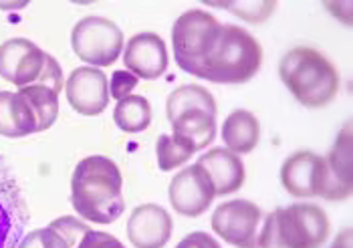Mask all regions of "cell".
I'll use <instances>...</instances> for the list:
<instances>
[{
  "label": "cell",
  "instance_id": "d4e9b609",
  "mask_svg": "<svg viewBox=\"0 0 353 248\" xmlns=\"http://www.w3.org/2000/svg\"><path fill=\"white\" fill-rule=\"evenodd\" d=\"M75 248H125L115 236H111L108 232H99V230H87L79 240V245Z\"/></svg>",
  "mask_w": 353,
  "mask_h": 248
},
{
  "label": "cell",
  "instance_id": "2e32d148",
  "mask_svg": "<svg viewBox=\"0 0 353 248\" xmlns=\"http://www.w3.org/2000/svg\"><path fill=\"white\" fill-rule=\"evenodd\" d=\"M174 230L172 216L158 204H141L128 222V238L136 248H163Z\"/></svg>",
  "mask_w": 353,
  "mask_h": 248
},
{
  "label": "cell",
  "instance_id": "30bf717a",
  "mask_svg": "<svg viewBox=\"0 0 353 248\" xmlns=\"http://www.w3.org/2000/svg\"><path fill=\"white\" fill-rule=\"evenodd\" d=\"M49 53L28 39H10L0 45V77L19 89L39 83L45 73Z\"/></svg>",
  "mask_w": 353,
  "mask_h": 248
},
{
  "label": "cell",
  "instance_id": "8992f818",
  "mask_svg": "<svg viewBox=\"0 0 353 248\" xmlns=\"http://www.w3.org/2000/svg\"><path fill=\"white\" fill-rule=\"evenodd\" d=\"M263 65V47L245 28L222 25L216 47L200 79L212 83L250 81Z\"/></svg>",
  "mask_w": 353,
  "mask_h": 248
},
{
  "label": "cell",
  "instance_id": "52a82bcc",
  "mask_svg": "<svg viewBox=\"0 0 353 248\" xmlns=\"http://www.w3.org/2000/svg\"><path fill=\"white\" fill-rule=\"evenodd\" d=\"M220 30L222 25L216 19L200 8L186 10L182 17H178L172 30V45L178 67L194 77H200L216 47Z\"/></svg>",
  "mask_w": 353,
  "mask_h": 248
},
{
  "label": "cell",
  "instance_id": "8fae6325",
  "mask_svg": "<svg viewBox=\"0 0 353 248\" xmlns=\"http://www.w3.org/2000/svg\"><path fill=\"white\" fill-rule=\"evenodd\" d=\"M214 198H216L214 184L206 174V169L198 162L182 169L178 176H174L170 184V202L174 210L182 216L194 218L204 214Z\"/></svg>",
  "mask_w": 353,
  "mask_h": 248
},
{
  "label": "cell",
  "instance_id": "3957f363",
  "mask_svg": "<svg viewBox=\"0 0 353 248\" xmlns=\"http://www.w3.org/2000/svg\"><path fill=\"white\" fill-rule=\"evenodd\" d=\"M59 93L45 85H28L12 91H0V136L25 138L45 132L57 121Z\"/></svg>",
  "mask_w": 353,
  "mask_h": 248
},
{
  "label": "cell",
  "instance_id": "ba28073f",
  "mask_svg": "<svg viewBox=\"0 0 353 248\" xmlns=\"http://www.w3.org/2000/svg\"><path fill=\"white\" fill-rule=\"evenodd\" d=\"M71 47L81 61L97 67H109L123 49V32L105 17H85L71 32Z\"/></svg>",
  "mask_w": 353,
  "mask_h": 248
},
{
  "label": "cell",
  "instance_id": "7402d4cb",
  "mask_svg": "<svg viewBox=\"0 0 353 248\" xmlns=\"http://www.w3.org/2000/svg\"><path fill=\"white\" fill-rule=\"evenodd\" d=\"M156 152H158V165L162 172H172L178 165L186 164L194 156V147L190 143L176 136H160Z\"/></svg>",
  "mask_w": 353,
  "mask_h": 248
},
{
  "label": "cell",
  "instance_id": "9a60e30c",
  "mask_svg": "<svg viewBox=\"0 0 353 248\" xmlns=\"http://www.w3.org/2000/svg\"><path fill=\"white\" fill-rule=\"evenodd\" d=\"M168 51L165 43L156 32H139L130 39L125 45L123 63L130 73H134L137 79H158L168 69Z\"/></svg>",
  "mask_w": 353,
  "mask_h": 248
},
{
  "label": "cell",
  "instance_id": "5bb4252c",
  "mask_svg": "<svg viewBox=\"0 0 353 248\" xmlns=\"http://www.w3.org/2000/svg\"><path fill=\"white\" fill-rule=\"evenodd\" d=\"M65 93L77 113L87 117L99 115L109 103L108 77L95 67H79L69 75Z\"/></svg>",
  "mask_w": 353,
  "mask_h": 248
},
{
  "label": "cell",
  "instance_id": "ac0fdd59",
  "mask_svg": "<svg viewBox=\"0 0 353 248\" xmlns=\"http://www.w3.org/2000/svg\"><path fill=\"white\" fill-rule=\"evenodd\" d=\"M198 164L210 176L216 196L236 192L245 184L246 172L243 160L226 147H212L198 160Z\"/></svg>",
  "mask_w": 353,
  "mask_h": 248
},
{
  "label": "cell",
  "instance_id": "484cf974",
  "mask_svg": "<svg viewBox=\"0 0 353 248\" xmlns=\"http://www.w3.org/2000/svg\"><path fill=\"white\" fill-rule=\"evenodd\" d=\"M176 248H222L216 240L206 234V232H192L186 238H182V242H178Z\"/></svg>",
  "mask_w": 353,
  "mask_h": 248
},
{
  "label": "cell",
  "instance_id": "cb8c5ba5",
  "mask_svg": "<svg viewBox=\"0 0 353 248\" xmlns=\"http://www.w3.org/2000/svg\"><path fill=\"white\" fill-rule=\"evenodd\" d=\"M137 87V77L130 71H115L109 83V95L115 99H125Z\"/></svg>",
  "mask_w": 353,
  "mask_h": 248
},
{
  "label": "cell",
  "instance_id": "5b68a950",
  "mask_svg": "<svg viewBox=\"0 0 353 248\" xmlns=\"http://www.w3.org/2000/svg\"><path fill=\"white\" fill-rule=\"evenodd\" d=\"M168 119L176 138L190 143L194 152L210 145L216 136V101L200 85H182L170 93L165 103Z\"/></svg>",
  "mask_w": 353,
  "mask_h": 248
},
{
  "label": "cell",
  "instance_id": "d6986e66",
  "mask_svg": "<svg viewBox=\"0 0 353 248\" xmlns=\"http://www.w3.org/2000/svg\"><path fill=\"white\" fill-rule=\"evenodd\" d=\"M87 230L89 226L77 218H57L47 228H37L23 236L17 248H75Z\"/></svg>",
  "mask_w": 353,
  "mask_h": 248
},
{
  "label": "cell",
  "instance_id": "603a6c76",
  "mask_svg": "<svg viewBox=\"0 0 353 248\" xmlns=\"http://www.w3.org/2000/svg\"><path fill=\"white\" fill-rule=\"evenodd\" d=\"M224 8L232 10L234 14H239L248 23H261L271 14V10H274V2H243V4H226Z\"/></svg>",
  "mask_w": 353,
  "mask_h": 248
},
{
  "label": "cell",
  "instance_id": "7a4b0ae2",
  "mask_svg": "<svg viewBox=\"0 0 353 248\" xmlns=\"http://www.w3.org/2000/svg\"><path fill=\"white\" fill-rule=\"evenodd\" d=\"M279 75L305 107H323L339 91V73L333 63L309 47H297L285 53L279 63Z\"/></svg>",
  "mask_w": 353,
  "mask_h": 248
},
{
  "label": "cell",
  "instance_id": "e0dca14e",
  "mask_svg": "<svg viewBox=\"0 0 353 248\" xmlns=\"http://www.w3.org/2000/svg\"><path fill=\"white\" fill-rule=\"evenodd\" d=\"M327 184L323 198L345 200L352 194V127L350 123L337 136V141L325 158Z\"/></svg>",
  "mask_w": 353,
  "mask_h": 248
},
{
  "label": "cell",
  "instance_id": "4316f807",
  "mask_svg": "<svg viewBox=\"0 0 353 248\" xmlns=\"http://www.w3.org/2000/svg\"><path fill=\"white\" fill-rule=\"evenodd\" d=\"M331 248H352V232H350V230H345L341 236H337L335 245H333Z\"/></svg>",
  "mask_w": 353,
  "mask_h": 248
},
{
  "label": "cell",
  "instance_id": "6da1fadb",
  "mask_svg": "<svg viewBox=\"0 0 353 248\" xmlns=\"http://www.w3.org/2000/svg\"><path fill=\"white\" fill-rule=\"evenodd\" d=\"M121 184V172L113 160L105 156H89L73 172L71 204L85 220L111 224L125 210Z\"/></svg>",
  "mask_w": 353,
  "mask_h": 248
},
{
  "label": "cell",
  "instance_id": "9c48e42d",
  "mask_svg": "<svg viewBox=\"0 0 353 248\" xmlns=\"http://www.w3.org/2000/svg\"><path fill=\"white\" fill-rule=\"evenodd\" d=\"M261 208L250 200H230L220 204L212 214V230L222 240L236 248H259Z\"/></svg>",
  "mask_w": 353,
  "mask_h": 248
},
{
  "label": "cell",
  "instance_id": "4fadbf2b",
  "mask_svg": "<svg viewBox=\"0 0 353 248\" xmlns=\"http://www.w3.org/2000/svg\"><path fill=\"white\" fill-rule=\"evenodd\" d=\"M28 224L27 202L0 158V248H17Z\"/></svg>",
  "mask_w": 353,
  "mask_h": 248
},
{
  "label": "cell",
  "instance_id": "277c9868",
  "mask_svg": "<svg viewBox=\"0 0 353 248\" xmlns=\"http://www.w3.org/2000/svg\"><path fill=\"white\" fill-rule=\"evenodd\" d=\"M329 234V218L315 204L276 208L259 234V248H319Z\"/></svg>",
  "mask_w": 353,
  "mask_h": 248
},
{
  "label": "cell",
  "instance_id": "44dd1931",
  "mask_svg": "<svg viewBox=\"0 0 353 248\" xmlns=\"http://www.w3.org/2000/svg\"><path fill=\"white\" fill-rule=\"evenodd\" d=\"M113 121L121 132L139 134L152 123V105L141 95H128L125 99L117 101L113 110Z\"/></svg>",
  "mask_w": 353,
  "mask_h": 248
},
{
  "label": "cell",
  "instance_id": "ffe728a7",
  "mask_svg": "<svg viewBox=\"0 0 353 248\" xmlns=\"http://www.w3.org/2000/svg\"><path fill=\"white\" fill-rule=\"evenodd\" d=\"M222 139L232 154H250L261 139V123L254 113L246 110L232 111L222 123Z\"/></svg>",
  "mask_w": 353,
  "mask_h": 248
},
{
  "label": "cell",
  "instance_id": "7c38bea8",
  "mask_svg": "<svg viewBox=\"0 0 353 248\" xmlns=\"http://www.w3.org/2000/svg\"><path fill=\"white\" fill-rule=\"evenodd\" d=\"M281 182L295 198H323L327 184L325 158L313 152H297L289 156L281 167Z\"/></svg>",
  "mask_w": 353,
  "mask_h": 248
}]
</instances>
